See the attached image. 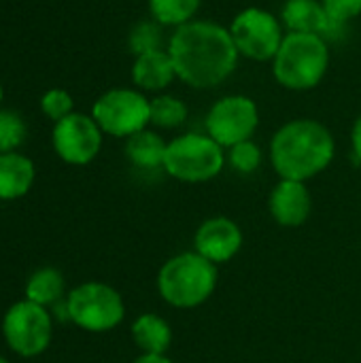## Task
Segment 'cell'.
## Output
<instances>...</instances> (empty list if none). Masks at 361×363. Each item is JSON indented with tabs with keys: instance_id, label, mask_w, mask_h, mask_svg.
Returning <instances> with one entry per match:
<instances>
[{
	"instance_id": "5b68a950",
	"label": "cell",
	"mask_w": 361,
	"mask_h": 363,
	"mask_svg": "<svg viewBox=\"0 0 361 363\" xmlns=\"http://www.w3.org/2000/svg\"><path fill=\"white\" fill-rule=\"evenodd\" d=\"M226 149L206 132H183L168 140L164 172L179 183H206L221 174Z\"/></svg>"
},
{
	"instance_id": "cb8c5ba5",
	"label": "cell",
	"mask_w": 361,
	"mask_h": 363,
	"mask_svg": "<svg viewBox=\"0 0 361 363\" xmlns=\"http://www.w3.org/2000/svg\"><path fill=\"white\" fill-rule=\"evenodd\" d=\"M28 128L17 111L0 108V153L17 151L26 140Z\"/></svg>"
},
{
	"instance_id": "d4e9b609",
	"label": "cell",
	"mask_w": 361,
	"mask_h": 363,
	"mask_svg": "<svg viewBox=\"0 0 361 363\" xmlns=\"http://www.w3.org/2000/svg\"><path fill=\"white\" fill-rule=\"evenodd\" d=\"M40 111L45 117H49L53 123H57L60 119L74 113V100H72L70 91H66L62 87H51L40 96Z\"/></svg>"
},
{
	"instance_id": "2e32d148",
	"label": "cell",
	"mask_w": 361,
	"mask_h": 363,
	"mask_svg": "<svg viewBox=\"0 0 361 363\" xmlns=\"http://www.w3.org/2000/svg\"><path fill=\"white\" fill-rule=\"evenodd\" d=\"M36 179V168L34 162L19 153H0V200L11 202L23 198Z\"/></svg>"
},
{
	"instance_id": "9c48e42d",
	"label": "cell",
	"mask_w": 361,
	"mask_h": 363,
	"mask_svg": "<svg viewBox=\"0 0 361 363\" xmlns=\"http://www.w3.org/2000/svg\"><path fill=\"white\" fill-rule=\"evenodd\" d=\"M260 106L247 94H226L217 98L204 117V132L230 149L243 140H251L260 128Z\"/></svg>"
},
{
	"instance_id": "8fae6325",
	"label": "cell",
	"mask_w": 361,
	"mask_h": 363,
	"mask_svg": "<svg viewBox=\"0 0 361 363\" xmlns=\"http://www.w3.org/2000/svg\"><path fill=\"white\" fill-rule=\"evenodd\" d=\"M104 143V132L87 113L74 111L72 115L53 123L51 145L55 155L70 166L91 164Z\"/></svg>"
},
{
	"instance_id": "6da1fadb",
	"label": "cell",
	"mask_w": 361,
	"mask_h": 363,
	"mask_svg": "<svg viewBox=\"0 0 361 363\" xmlns=\"http://www.w3.org/2000/svg\"><path fill=\"white\" fill-rule=\"evenodd\" d=\"M168 53L177 79L189 89H217L238 70L240 55L228 26L213 19H194L168 34Z\"/></svg>"
},
{
	"instance_id": "d6986e66",
	"label": "cell",
	"mask_w": 361,
	"mask_h": 363,
	"mask_svg": "<svg viewBox=\"0 0 361 363\" xmlns=\"http://www.w3.org/2000/svg\"><path fill=\"white\" fill-rule=\"evenodd\" d=\"M187 119L189 104L181 96L172 91L151 96V128H155L157 132L181 130L187 123Z\"/></svg>"
},
{
	"instance_id": "52a82bcc",
	"label": "cell",
	"mask_w": 361,
	"mask_h": 363,
	"mask_svg": "<svg viewBox=\"0 0 361 363\" xmlns=\"http://www.w3.org/2000/svg\"><path fill=\"white\" fill-rule=\"evenodd\" d=\"M89 115L104 136L126 140L151 128V96L136 87H111L96 98Z\"/></svg>"
},
{
	"instance_id": "8992f818",
	"label": "cell",
	"mask_w": 361,
	"mask_h": 363,
	"mask_svg": "<svg viewBox=\"0 0 361 363\" xmlns=\"http://www.w3.org/2000/svg\"><path fill=\"white\" fill-rule=\"evenodd\" d=\"M240 60L270 64L285 40V26L277 13L264 6H245L228 23Z\"/></svg>"
},
{
	"instance_id": "4fadbf2b",
	"label": "cell",
	"mask_w": 361,
	"mask_h": 363,
	"mask_svg": "<svg viewBox=\"0 0 361 363\" xmlns=\"http://www.w3.org/2000/svg\"><path fill=\"white\" fill-rule=\"evenodd\" d=\"M270 217L283 228H300L313 211V196L304 181L279 179L268 196Z\"/></svg>"
},
{
	"instance_id": "9a60e30c",
	"label": "cell",
	"mask_w": 361,
	"mask_h": 363,
	"mask_svg": "<svg viewBox=\"0 0 361 363\" xmlns=\"http://www.w3.org/2000/svg\"><path fill=\"white\" fill-rule=\"evenodd\" d=\"M132 87L145 91L147 96L168 91L179 79L168 49H155L140 55H134L130 66Z\"/></svg>"
},
{
	"instance_id": "3957f363",
	"label": "cell",
	"mask_w": 361,
	"mask_h": 363,
	"mask_svg": "<svg viewBox=\"0 0 361 363\" xmlns=\"http://www.w3.org/2000/svg\"><path fill=\"white\" fill-rule=\"evenodd\" d=\"M332 64L330 43L317 34L287 32L285 40L270 62L272 79L287 91H313L317 89Z\"/></svg>"
},
{
	"instance_id": "f1b7e54d",
	"label": "cell",
	"mask_w": 361,
	"mask_h": 363,
	"mask_svg": "<svg viewBox=\"0 0 361 363\" xmlns=\"http://www.w3.org/2000/svg\"><path fill=\"white\" fill-rule=\"evenodd\" d=\"M2 98H4V89H2V83H0V108H2Z\"/></svg>"
},
{
	"instance_id": "4316f807",
	"label": "cell",
	"mask_w": 361,
	"mask_h": 363,
	"mask_svg": "<svg viewBox=\"0 0 361 363\" xmlns=\"http://www.w3.org/2000/svg\"><path fill=\"white\" fill-rule=\"evenodd\" d=\"M349 143H351V153L353 160L361 164V115L355 117L353 125H351V134H349Z\"/></svg>"
},
{
	"instance_id": "ffe728a7",
	"label": "cell",
	"mask_w": 361,
	"mask_h": 363,
	"mask_svg": "<svg viewBox=\"0 0 361 363\" xmlns=\"http://www.w3.org/2000/svg\"><path fill=\"white\" fill-rule=\"evenodd\" d=\"M202 4L204 0H147V11L153 21L172 32L198 19Z\"/></svg>"
},
{
	"instance_id": "e0dca14e",
	"label": "cell",
	"mask_w": 361,
	"mask_h": 363,
	"mask_svg": "<svg viewBox=\"0 0 361 363\" xmlns=\"http://www.w3.org/2000/svg\"><path fill=\"white\" fill-rule=\"evenodd\" d=\"M166 147H168V140H164V136L155 128H147L126 138L123 151H126L128 162L134 168L151 172V170H164Z\"/></svg>"
},
{
	"instance_id": "7a4b0ae2",
	"label": "cell",
	"mask_w": 361,
	"mask_h": 363,
	"mask_svg": "<svg viewBox=\"0 0 361 363\" xmlns=\"http://www.w3.org/2000/svg\"><path fill=\"white\" fill-rule=\"evenodd\" d=\"M268 157L279 179L309 183L334 162L336 138L323 121L294 117L272 134Z\"/></svg>"
},
{
	"instance_id": "7402d4cb",
	"label": "cell",
	"mask_w": 361,
	"mask_h": 363,
	"mask_svg": "<svg viewBox=\"0 0 361 363\" xmlns=\"http://www.w3.org/2000/svg\"><path fill=\"white\" fill-rule=\"evenodd\" d=\"M128 47L132 55H140L147 51H155V49H166L168 47V36H166V28L160 26L157 21L143 19L138 23L132 26L130 34H128Z\"/></svg>"
},
{
	"instance_id": "ac0fdd59",
	"label": "cell",
	"mask_w": 361,
	"mask_h": 363,
	"mask_svg": "<svg viewBox=\"0 0 361 363\" xmlns=\"http://www.w3.org/2000/svg\"><path fill=\"white\" fill-rule=\"evenodd\" d=\"M132 340L140 349V353L168 355V349L172 345V328L164 317L155 313H143L132 323Z\"/></svg>"
},
{
	"instance_id": "30bf717a",
	"label": "cell",
	"mask_w": 361,
	"mask_h": 363,
	"mask_svg": "<svg viewBox=\"0 0 361 363\" xmlns=\"http://www.w3.org/2000/svg\"><path fill=\"white\" fill-rule=\"evenodd\" d=\"M2 336L19 357H36L47 351L53 336V321L45 306L30 300L13 304L2 317Z\"/></svg>"
},
{
	"instance_id": "44dd1931",
	"label": "cell",
	"mask_w": 361,
	"mask_h": 363,
	"mask_svg": "<svg viewBox=\"0 0 361 363\" xmlns=\"http://www.w3.org/2000/svg\"><path fill=\"white\" fill-rule=\"evenodd\" d=\"M64 294H66V283L62 272L55 268H40L26 283V300L45 308L66 298Z\"/></svg>"
},
{
	"instance_id": "83f0119b",
	"label": "cell",
	"mask_w": 361,
	"mask_h": 363,
	"mask_svg": "<svg viewBox=\"0 0 361 363\" xmlns=\"http://www.w3.org/2000/svg\"><path fill=\"white\" fill-rule=\"evenodd\" d=\"M132 363H172L168 355H149V353H140Z\"/></svg>"
},
{
	"instance_id": "603a6c76",
	"label": "cell",
	"mask_w": 361,
	"mask_h": 363,
	"mask_svg": "<svg viewBox=\"0 0 361 363\" xmlns=\"http://www.w3.org/2000/svg\"><path fill=\"white\" fill-rule=\"evenodd\" d=\"M264 162L262 147L251 138L226 149V164L238 174H253Z\"/></svg>"
},
{
	"instance_id": "f546056e",
	"label": "cell",
	"mask_w": 361,
	"mask_h": 363,
	"mask_svg": "<svg viewBox=\"0 0 361 363\" xmlns=\"http://www.w3.org/2000/svg\"><path fill=\"white\" fill-rule=\"evenodd\" d=\"M0 363H9V362H6V359H4V357L0 355Z\"/></svg>"
},
{
	"instance_id": "5bb4252c",
	"label": "cell",
	"mask_w": 361,
	"mask_h": 363,
	"mask_svg": "<svg viewBox=\"0 0 361 363\" xmlns=\"http://www.w3.org/2000/svg\"><path fill=\"white\" fill-rule=\"evenodd\" d=\"M279 17L287 32L317 34L328 43L338 40L345 32V28H338L330 19L321 0H285Z\"/></svg>"
},
{
	"instance_id": "484cf974",
	"label": "cell",
	"mask_w": 361,
	"mask_h": 363,
	"mask_svg": "<svg viewBox=\"0 0 361 363\" xmlns=\"http://www.w3.org/2000/svg\"><path fill=\"white\" fill-rule=\"evenodd\" d=\"M326 13L338 28H349L361 15V0H321Z\"/></svg>"
},
{
	"instance_id": "277c9868",
	"label": "cell",
	"mask_w": 361,
	"mask_h": 363,
	"mask_svg": "<svg viewBox=\"0 0 361 363\" xmlns=\"http://www.w3.org/2000/svg\"><path fill=\"white\" fill-rule=\"evenodd\" d=\"M219 270L196 251H183L164 262L157 272V291L172 308L202 306L217 289Z\"/></svg>"
},
{
	"instance_id": "7c38bea8",
	"label": "cell",
	"mask_w": 361,
	"mask_h": 363,
	"mask_svg": "<svg viewBox=\"0 0 361 363\" xmlns=\"http://www.w3.org/2000/svg\"><path fill=\"white\" fill-rule=\"evenodd\" d=\"M243 230L230 217H211L200 223L194 236L196 253L213 262L215 266L232 262L243 249Z\"/></svg>"
},
{
	"instance_id": "ba28073f",
	"label": "cell",
	"mask_w": 361,
	"mask_h": 363,
	"mask_svg": "<svg viewBox=\"0 0 361 363\" xmlns=\"http://www.w3.org/2000/svg\"><path fill=\"white\" fill-rule=\"evenodd\" d=\"M66 317L81 330L91 334H104L115 330L126 317V304L121 294L98 281L74 287L64 300Z\"/></svg>"
}]
</instances>
